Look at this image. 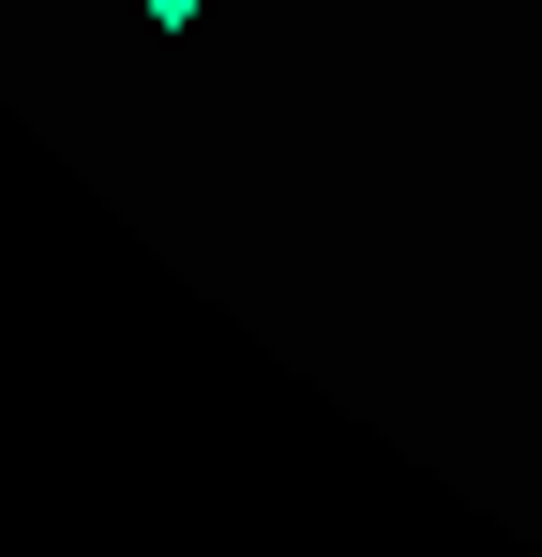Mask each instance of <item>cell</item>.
Here are the masks:
<instances>
[{"label":"cell","mask_w":542,"mask_h":557,"mask_svg":"<svg viewBox=\"0 0 542 557\" xmlns=\"http://www.w3.org/2000/svg\"><path fill=\"white\" fill-rule=\"evenodd\" d=\"M136 15H151V30H196V15H211V0H136Z\"/></svg>","instance_id":"obj_1"}]
</instances>
